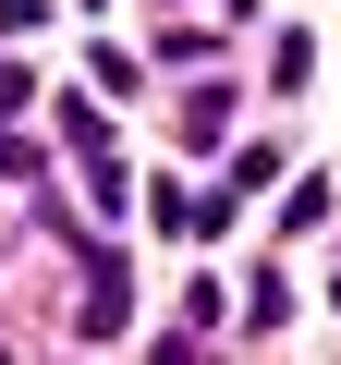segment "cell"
<instances>
[{
    "label": "cell",
    "mask_w": 341,
    "mask_h": 365,
    "mask_svg": "<svg viewBox=\"0 0 341 365\" xmlns=\"http://www.w3.org/2000/svg\"><path fill=\"white\" fill-rule=\"evenodd\" d=\"M122 317H134V280L110 244H86V341H122Z\"/></svg>",
    "instance_id": "6da1fadb"
},
{
    "label": "cell",
    "mask_w": 341,
    "mask_h": 365,
    "mask_svg": "<svg viewBox=\"0 0 341 365\" xmlns=\"http://www.w3.org/2000/svg\"><path fill=\"white\" fill-rule=\"evenodd\" d=\"M0 365H13V353H0Z\"/></svg>",
    "instance_id": "7a4b0ae2"
}]
</instances>
